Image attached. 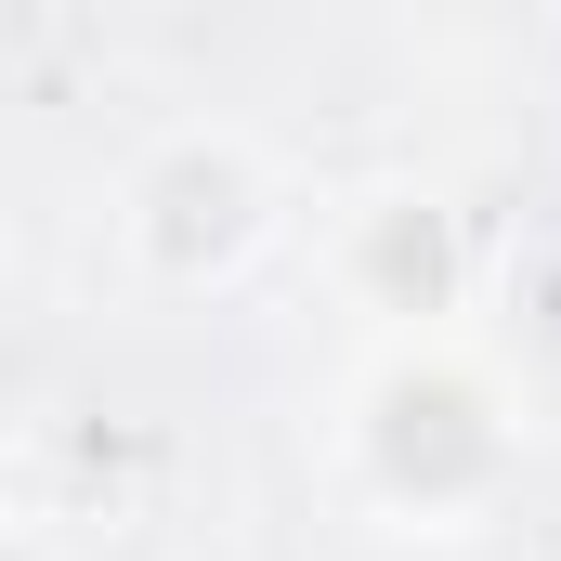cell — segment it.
I'll list each match as a JSON object with an SVG mask.
<instances>
[{
	"label": "cell",
	"mask_w": 561,
	"mask_h": 561,
	"mask_svg": "<svg viewBox=\"0 0 561 561\" xmlns=\"http://www.w3.org/2000/svg\"><path fill=\"white\" fill-rule=\"evenodd\" d=\"M340 483L392 536H470L523 483V405H510V379L457 327L379 340V366L340 405Z\"/></svg>",
	"instance_id": "obj_1"
},
{
	"label": "cell",
	"mask_w": 561,
	"mask_h": 561,
	"mask_svg": "<svg viewBox=\"0 0 561 561\" xmlns=\"http://www.w3.org/2000/svg\"><path fill=\"white\" fill-rule=\"evenodd\" d=\"M340 287H353V313H379L392 340L457 327V287H470L457 209H444V196H366V209L340 222Z\"/></svg>",
	"instance_id": "obj_3"
},
{
	"label": "cell",
	"mask_w": 561,
	"mask_h": 561,
	"mask_svg": "<svg viewBox=\"0 0 561 561\" xmlns=\"http://www.w3.org/2000/svg\"><path fill=\"white\" fill-rule=\"evenodd\" d=\"M275 222H287V196H275V170H262L249 131H170L131 183H118V262H131L157 300L236 287L275 249Z\"/></svg>",
	"instance_id": "obj_2"
}]
</instances>
